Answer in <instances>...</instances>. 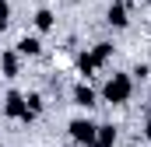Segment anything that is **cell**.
Returning a JSON list of instances; mask_svg holds the SVG:
<instances>
[{"label":"cell","instance_id":"cell-9","mask_svg":"<svg viewBox=\"0 0 151 147\" xmlns=\"http://www.w3.org/2000/svg\"><path fill=\"white\" fill-rule=\"evenodd\" d=\"M109 56H113V46H109V42H99V46L91 49V60H95V67L109 63Z\"/></svg>","mask_w":151,"mask_h":147},{"label":"cell","instance_id":"cell-8","mask_svg":"<svg viewBox=\"0 0 151 147\" xmlns=\"http://www.w3.org/2000/svg\"><path fill=\"white\" fill-rule=\"evenodd\" d=\"M18 53H21V56H39V53H42V42L32 39V35H25L21 42H18Z\"/></svg>","mask_w":151,"mask_h":147},{"label":"cell","instance_id":"cell-6","mask_svg":"<svg viewBox=\"0 0 151 147\" xmlns=\"http://www.w3.org/2000/svg\"><path fill=\"white\" fill-rule=\"evenodd\" d=\"M109 25L113 28H127V4L123 0H116L113 7H109Z\"/></svg>","mask_w":151,"mask_h":147},{"label":"cell","instance_id":"cell-14","mask_svg":"<svg viewBox=\"0 0 151 147\" xmlns=\"http://www.w3.org/2000/svg\"><path fill=\"white\" fill-rule=\"evenodd\" d=\"M148 74H151V67H148V63H137V67H134V77H141V81H144Z\"/></svg>","mask_w":151,"mask_h":147},{"label":"cell","instance_id":"cell-4","mask_svg":"<svg viewBox=\"0 0 151 147\" xmlns=\"http://www.w3.org/2000/svg\"><path fill=\"white\" fill-rule=\"evenodd\" d=\"M113 144H116V126L113 123L99 126V130H95V147H113Z\"/></svg>","mask_w":151,"mask_h":147},{"label":"cell","instance_id":"cell-11","mask_svg":"<svg viewBox=\"0 0 151 147\" xmlns=\"http://www.w3.org/2000/svg\"><path fill=\"white\" fill-rule=\"evenodd\" d=\"M25 102H28V112H32V116H39L42 105H46V102H42V95H25Z\"/></svg>","mask_w":151,"mask_h":147},{"label":"cell","instance_id":"cell-1","mask_svg":"<svg viewBox=\"0 0 151 147\" xmlns=\"http://www.w3.org/2000/svg\"><path fill=\"white\" fill-rule=\"evenodd\" d=\"M102 95H106V102H113V105H123V102H130V95H134V81H130L127 74H113V77L106 81Z\"/></svg>","mask_w":151,"mask_h":147},{"label":"cell","instance_id":"cell-12","mask_svg":"<svg viewBox=\"0 0 151 147\" xmlns=\"http://www.w3.org/2000/svg\"><path fill=\"white\" fill-rule=\"evenodd\" d=\"M77 67H81V74H84V77H88V74L95 70V60H91V53H84V56L77 60Z\"/></svg>","mask_w":151,"mask_h":147},{"label":"cell","instance_id":"cell-10","mask_svg":"<svg viewBox=\"0 0 151 147\" xmlns=\"http://www.w3.org/2000/svg\"><path fill=\"white\" fill-rule=\"evenodd\" d=\"M35 28L39 32H49V28H53V11H46V7L35 11Z\"/></svg>","mask_w":151,"mask_h":147},{"label":"cell","instance_id":"cell-7","mask_svg":"<svg viewBox=\"0 0 151 147\" xmlns=\"http://www.w3.org/2000/svg\"><path fill=\"white\" fill-rule=\"evenodd\" d=\"M74 102L81 105V109H91V105H95V91H91L88 84H77L74 88Z\"/></svg>","mask_w":151,"mask_h":147},{"label":"cell","instance_id":"cell-15","mask_svg":"<svg viewBox=\"0 0 151 147\" xmlns=\"http://www.w3.org/2000/svg\"><path fill=\"white\" fill-rule=\"evenodd\" d=\"M144 137H148V140H151V119H148V126H144Z\"/></svg>","mask_w":151,"mask_h":147},{"label":"cell","instance_id":"cell-5","mask_svg":"<svg viewBox=\"0 0 151 147\" xmlns=\"http://www.w3.org/2000/svg\"><path fill=\"white\" fill-rule=\"evenodd\" d=\"M18 67H21L18 53H0V70H4V77H18Z\"/></svg>","mask_w":151,"mask_h":147},{"label":"cell","instance_id":"cell-18","mask_svg":"<svg viewBox=\"0 0 151 147\" xmlns=\"http://www.w3.org/2000/svg\"><path fill=\"white\" fill-rule=\"evenodd\" d=\"M148 4H151V0H148Z\"/></svg>","mask_w":151,"mask_h":147},{"label":"cell","instance_id":"cell-2","mask_svg":"<svg viewBox=\"0 0 151 147\" xmlns=\"http://www.w3.org/2000/svg\"><path fill=\"white\" fill-rule=\"evenodd\" d=\"M4 112H7L11 119H25V123H28V119H35V116L28 112V102H25V95H21V91H11V95L4 98Z\"/></svg>","mask_w":151,"mask_h":147},{"label":"cell","instance_id":"cell-19","mask_svg":"<svg viewBox=\"0 0 151 147\" xmlns=\"http://www.w3.org/2000/svg\"><path fill=\"white\" fill-rule=\"evenodd\" d=\"M0 147H4V144H0Z\"/></svg>","mask_w":151,"mask_h":147},{"label":"cell","instance_id":"cell-13","mask_svg":"<svg viewBox=\"0 0 151 147\" xmlns=\"http://www.w3.org/2000/svg\"><path fill=\"white\" fill-rule=\"evenodd\" d=\"M7 21H11V4L0 0V25H7Z\"/></svg>","mask_w":151,"mask_h":147},{"label":"cell","instance_id":"cell-16","mask_svg":"<svg viewBox=\"0 0 151 147\" xmlns=\"http://www.w3.org/2000/svg\"><path fill=\"white\" fill-rule=\"evenodd\" d=\"M77 147H95V144H77Z\"/></svg>","mask_w":151,"mask_h":147},{"label":"cell","instance_id":"cell-3","mask_svg":"<svg viewBox=\"0 0 151 147\" xmlns=\"http://www.w3.org/2000/svg\"><path fill=\"white\" fill-rule=\"evenodd\" d=\"M95 130H99V126H95L91 119H74V123H70V137H74L77 144H95Z\"/></svg>","mask_w":151,"mask_h":147},{"label":"cell","instance_id":"cell-17","mask_svg":"<svg viewBox=\"0 0 151 147\" xmlns=\"http://www.w3.org/2000/svg\"><path fill=\"white\" fill-rule=\"evenodd\" d=\"M123 4H134V0H123Z\"/></svg>","mask_w":151,"mask_h":147}]
</instances>
